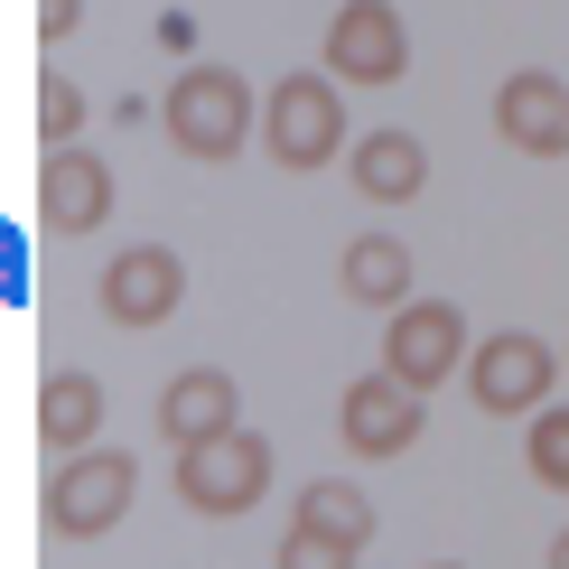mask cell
I'll return each instance as SVG.
<instances>
[{
  "label": "cell",
  "instance_id": "3957f363",
  "mask_svg": "<svg viewBox=\"0 0 569 569\" xmlns=\"http://www.w3.org/2000/svg\"><path fill=\"white\" fill-rule=\"evenodd\" d=\"M131 495H140V458H131V448H84V458L47 467L38 513H47V532H57V541H103L131 513Z\"/></svg>",
  "mask_w": 569,
  "mask_h": 569
},
{
  "label": "cell",
  "instance_id": "8992f818",
  "mask_svg": "<svg viewBox=\"0 0 569 569\" xmlns=\"http://www.w3.org/2000/svg\"><path fill=\"white\" fill-rule=\"evenodd\" d=\"M560 365L569 355H551L532 327H505V337H477V355H467V392H477V411H495V420H532V411H551Z\"/></svg>",
  "mask_w": 569,
  "mask_h": 569
},
{
  "label": "cell",
  "instance_id": "8fae6325",
  "mask_svg": "<svg viewBox=\"0 0 569 569\" xmlns=\"http://www.w3.org/2000/svg\"><path fill=\"white\" fill-rule=\"evenodd\" d=\"M112 216V169L93 150H47L38 169V224L47 233H103Z\"/></svg>",
  "mask_w": 569,
  "mask_h": 569
},
{
  "label": "cell",
  "instance_id": "ac0fdd59",
  "mask_svg": "<svg viewBox=\"0 0 569 569\" xmlns=\"http://www.w3.org/2000/svg\"><path fill=\"white\" fill-rule=\"evenodd\" d=\"M523 458H532V477L551 486V495H569V411H532Z\"/></svg>",
  "mask_w": 569,
  "mask_h": 569
},
{
  "label": "cell",
  "instance_id": "5bb4252c",
  "mask_svg": "<svg viewBox=\"0 0 569 569\" xmlns=\"http://www.w3.org/2000/svg\"><path fill=\"white\" fill-rule=\"evenodd\" d=\"M38 439H47V458L103 448V383L93 373H47L38 383Z\"/></svg>",
  "mask_w": 569,
  "mask_h": 569
},
{
  "label": "cell",
  "instance_id": "2e32d148",
  "mask_svg": "<svg viewBox=\"0 0 569 569\" xmlns=\"http://www.w3.org/2000/svg\"><path fill=\"white\" fill-rule=\"evenodd\" d=\"M290 523H299V532L346 541V551H365V541H373V495H365V486H346V477H308Z\"/></svg>",
  "mask_w": 569,
  "mask_h": 569
},
{
  "label": "cell",
  "instance_id": "52a82bcc",
  "mask_svg": "<svg viewBox=\"0 0 569 569\" xmlns=\"http://www.w3.org/2000/svg\"><path fill=\"white\" fill-rule=\"evenodd\" d=\"M327 76L337 84H365V93H383L411 76V29H401V10L392 0H337V19H327Z\"/></svg>",
  "mask_w": 569,
  "mask_h": 569
},
{
  "label": "cell",
  "instance_id": "44dd1931",
  "mask_svg": "<svg viewBox=\"0 0 569 569\" xmlns=\"http://www.w3.org/2000/svg\"><path fill=\"white\" fill-rule=\"evenodd\" d=\"M541 569H569V532H551V551H541Z\"/></svg>",
  "mask_w": 569,
  "mask_h": 569
},
{
  "label": "cell",
  "instance_id": "7c38bea8",
  "mask_svg": "<svg viewBox=\"0 0 569 569\" xmlns=\"http://www.w3.org/2000/svg\"><path fill=\"white\" fill-rule=\"evenodd\" d=\"M243 420V392H233V373L224 365H187L169 373V392H159V439L169 448H197V439H216Z\"/></svg>",
  "mask_w": 569,
  "mask_h": 569
},
{
  "label": "cell",
  "instance_id": "4fadbf2b",
  "mask_svg": "<svg viewBox=\"0 0 569 569\" xmlns=\"http://www.w3.org/2000/svg\"><path fill=\"white\" fill-rule=\"evenodd\" d=\"M346 178H355V197H373V206H411L420 187H430V150H420V131H365L346 150Z\"/></svg>",
  "mask_w": 569,
  "mask_h": 569
},
{
  "label": "cell",
  "instance_id": "7a4b0ae2",
  "mask_svg": "<svg viewBox=\"0 0 569 569\" xmlns=\"http://www.w3.org/2000/svg\"><path fill=\"white\" fill-rule=\"evenodd\" d=\"M262 150L280 159L290 178H308V169H337V159L355 150V131H346V84L327 76H280L271 93H262Z\"/></svg>",
  "mask_w": 569,
  "mask_h": 569
},
{
  "label": "cell",
  "instance_id": "5b68a950",
  "mask_svg": "<svg viewBox=\"0 0 569 569\" xmlns=\"http://www.w3.org/2000/svg\"><path fill=\"white\" fill-rule=\"evenodd\" d=\"M467 355H477V337H467L458 299H411V308H392V318H383V355H373V365L430 401L448 373H467Z\"/></svg>",
  "mask_w": 569,
  "mask_h": 569
},
{
  "label": "cell",
  "instance_id": "ba28073f",
  "mask_svg": "<svg viewBox=\"0 0 569 569\" xmlns=\"http://www.w3.org/2000/svg\"><path fill=\"white\" fill-rule=\"evenodd\" d=\"M187 299V262L169 243H122L103 262V318L112 327H169Z\"/></svg>",
  "mask_w": 569,
  "mask_h": 569
},
{
  "label": "cell",
  "instance_id": "30bf717a",
  "mask_svg": "<svg viewBox=\"0 0 569 569\" xmlns=\"http://www.w3.org/2000/svg\"><path fill=\"white\" fill-rule=\"evenodd\" d=\"M337 439L355 448V458H401V448L420 439V392H411V383H392L383 365L355 373L346 401H337Z\"/></svg>",
  "mask_w": 569,
  "mask_h": 569
},
{
  "label": "cell",
  "instance_id": "7402d4cb",
  "mask_svg": "<svg viewBox=\"0 0 569 569\" xmlns=\"http://www.w3.org/2000/svg\"><path fill=\"white\" fill-rule=\"evenodd\" d=\"M430 569H467V560H430Z\"/></svg>",
  "mask_w": 569,
  "mask_h": 569
},
{
  "label": "cell",
  "instance_id": "9a60e30c",
  "mask_svg": "<svg viewBox=\"0 0 569 569\" xmlns=\"http://www.w3.org/2000/svg\"><path fill=\"white\" fill-rule=\"evenodd\" d=\"M337 280H346L355 308H383V318L420 299V290H411V243H392V233H355L346 262H337Z\"/></svg>",
  "mask_w": 569,
  "mask_h": 569
},
{
  "label": "cell",
  "instance_id": "9c48e42d",
  "mask_svg": "<svg viewBox=\"0 0 569 569\" xmlns=\"http://www.w3.org/2000/svg\"><path fill=\"white\" fill-rule=\"evenodd\" d=\"M495 140L523 159H569V76L523 66V76L495 84Z\"/></svg>",
  "mask_w": 569,
  "mask_h": 569
},
{
  "label": "cell",
  "instance_id": "ffe728a7",
  "mask_svg": "<svg viewBox=\"0 0 569 569\" xmlns=\"http://www.w3.org/2000/svg\"><path fill=\"white\" fill-rule=\"evenodd\" d=\"M84 29V0H38V47H66Z\"/></svg>",
  "mask_w": 569,
  "mask_h": 569
},
{
  "label": "cell",
  "instance_id": "e0dca14e",
  "mask_svg": "<svg viewBox=\"0 0 569 569\" xmlns=\"http://www.w3.org/2000/svg\"><path fill=\"white\" fill-rule=\"evenodd\" d=\"M76 131H84V93L66 84V66H47L38 76V140L47 150H76Z\"/></svg>",
  "mask_w": 569,
  "mask_h": 569
},
{
  "label": "cell",
  "instance_id": "d6986e66",
  "mask_svg": "<svg viewBox=\"0 0 569 569\" xmlns=\"http://www.w3.org/2000/svg\"><path fill=\"white\" fill-rule=\"evenodd\" d=\"M365 551H346V541H327V532H280V569H355Z\"/></svg>",
  "mask_w": 569,
  "mask_h": 569
},
{
  "label": "cell",
  "instance_id": "6da1fadb",
  "mask_svg": "<svg viewBox=\"0 0 569 569\" xmlns=\"http://www.w3.org/2000/svg\"><path fill=\"white\" fill-rule=\"evenodd\" d=\"M159 122L187 159H206V169H224L243 140H262V93H252L233 66H178L169 103H159Z\"/></svg>",
  "mask_w": 569,
  "mask_h": 569
},
{
  "label": "cell",
  "instance_id": "277c9868",
  "mask_svg": "<svg viewBox=\"0 0 569 569\" xmlns=\"http://www.w3.org/2000/svg\"><path fill=\"white\" fill-rule=\"evenodd\" d=\"M169 486L187 495V513H206V523H233V513H252V505L271 495V439L233 420V430L197 439V448H178Z\"/></svg>",
  "mask_w": 569,
  "mask_h": 569
}]
</instances>
